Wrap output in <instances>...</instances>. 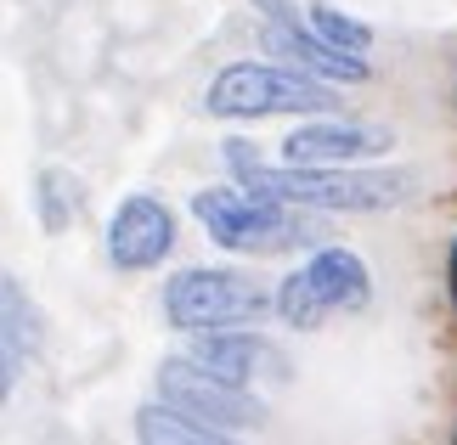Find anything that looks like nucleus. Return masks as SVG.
I'll return each instance as SVG.
<instances>
[{"mask_svg":"<svg viewBox=\"0 0 457 445\" xmlns=\"http://www.w3.org/2000/svg\"><path fill=\"white\" fill-rule=\"evenodd\" d=\"M226 164H232L237 186L266 192V198L300 203V209H339V215H373V209H395L407 198L412 175L407 169H300V164H260L249 141H226Z\"/></svg>","mask_w":457,"mask_h":445,"instance_id":"nucleus-1","label":"nucleus"},{"mask_svg":"<svg viewBox=\"0 0 457 445\" xmlns=\"http://www.w3.org/2000/svg\"><path fill=\"white\" fill-rule=\"evenodd\" d=\"M192 215H198L204 237L243 260L288 254V248H322V226L300 215V203L266 198L249 186H204L192 192Z\"/></svg>","mask_w":457,"mask_h":445,"instance_id":"nucleus-2","label":"nucleus"},{"mask_svg":"<svg viewBox=\"0 0 457 445\" xmlns=\"http://www.w3.org/2000/svg\"><path fill=\"white\" fill-rule=\"evenodd\" d=\"M333 108H339V91L328 79H311L300 68H271V62L220 68L204 96V113H215V119H283V113L328 119Z\"/></svg>","mask_w":457,"mask_h":445,"instance_id":"nucleus-3","label":"nucleus"},{"mask_svg":"<svg viewBox=\"0 0 457 445\" xmlns=\"http://www.w3.org/2000/svg\"><path fill=\"white\" fill-rule=\"evenodd\" d=\"M266 310H277V293L249 271L226 265H192L164 282V316L175 333H220V327H254Z\"/></svg>","mask_w":457,"mask_h":445,"instance_id":"nucleus-4","label":"nucleus"},{"mask_svg":"<svg viewBox=\"0 0 457 445\" xmlns=\"http://www.w3.org/2000/svg\"><path fill=\"white\" fill-rule=\"evenodd\" d=\"M153 383H158V400H170L175 412L198 417L209 429L232 434V429H260L266 423V406L254 400V389H237V383L215 378V372H204L192 355H164Z\"/></svg>","mask_w":457,"mask_h":445,"instance_id":"nucleus-5","label":"nucleus"},{"mask_svg":"<svg viewBox=\"0 0 457 445\" xmlns=\"http://www.w3.org/2000/svg\"><path fill=\"white\" fill-rule=\"evenodd\" d=\"M187 355L198 361L204 372L237 383V389H254V383H283L288 378V361L271 338H260L249 327H220V333H192Z\"/></svg>","mask_w":457,"mask_h":445,"instance_id":"nucleus-6","label":"nucleus"},{"mask_svg":"<svg viewBox=\"0 0 457 445\" xmlns=\"http://www.w3.org/2000/svg\"><path fill=\"white\" fill-rule=\"evenodd\" d=\"M175 248V215L164 198L153 192H130L125 203L113 209V226H108V260L113 271H153L164 265Z\"/></svg>","mask_w":457,"mask_h":445,"instance_id":"nucleus-7","label":"nucleus"},{"mask_svg":"<svg viewBox=\"0 0 457 445\" xmlns=\"http://www.w3.org/2000/svg\"><path fill=\"white\" fill-rule=\"evenodd\" d=\"M390 130L378 124H350V119H316L288 130L283 141V164H300V169H345V164H361V158H378L390 152Z\"/></svg>","mask_w":457,"mask_h":445,"instance_id":"nucleus-8","label":"nucleus"},{"mask_svg":"<svg viewBox=\"0 0 457 445\" xmlns=\"http://www.w3.org/2000/svg\"><path fill=\"white\" fill-rule=\"evenodd\" d=\"M266 51L283 57L288 68H300V74H311V79H328V85H361L373 74L367 57H350V51L328 45L316 29L305 34L300 23H266Z\"/></svg>","mask_w":457,"mask_h":445,"instance_id":"nucleus-9","label":"nucleus"},{"mask_svg":"<svg viewBox=\"0 0 457 445\" xmlns=\"http://www.w3.org/2000/svg\"><path fill=\"white\" fill-rule=\"evenodd\" d=\"M311 282H316V293L328 299V310H361L367 299H373V276H367V265L361 254H350V248H333L322 243L311 254Z\"/></svg>","mask_w":457,"mask_h":445,"instance_id":"nucleus-10","label":"nucleus"},{"mask_svg":"<svg viewBox=\"0 0 457 445\" xmlns=\"http://www.w3.org/2000/svg\"><path fill=\"white\" fill-rule=\"evenodd\" d=\"M0 316H6V333H0V355H6V372H0V389H17V372H23V355H34L40 344V327H34V305L23 293V282L12 271L0 276Z\"/></svg>","mask_w":457,"mask_h":445,"instance_id":"nucleus-11","label":"nucleus"},{"mask_svg":"<svg viewBox=\"0 0 457 445\" xmlns=\"http://www.w3.org/2000/svg\"><path fill=\"white\" fill-rule=\"evenodd\" d=\"M136 445H237L226 429H209V423L175 412L170 400H147L136 412Z\"/></svg>","mask_w":457,"mask_h":445,"instance_id":"nucleus-12","label":"nucleus"},{"mask_svg":"<svg viewBox=\"0 0 457 445\" xmlns=\"http://www.w3.org/2000/svg\"><path fill=\"white\" fill-rule=\"evenodd\" d=\"M34 209H40V226L46 231H68L79 220L85 209V192L68 169H40V181H34Z\"/></svg>","mask_w":457,"mask_h":445,"instance_id":"nucleus-13","label":"nucleus"},{"mask_svg":"<svg viewBox=\"0 0 457 445\" xmlns=\"http://www.w3.org/2000/svg\"><path fill=\"white\" fill-rule=\"evenodd\" d=\"M277 316H283L288 327H300V333L322 327V316H328V299L316 293L311 271H288L283 282H277Z\"/></svg>","mask_w":457,"mask_h":445,"instance_id":"nucleus-14","label":"nucleus"},{"mask_svg":"<svg viewBox=\"0 0 457 445\" xmlns=\"http://www.w3.org/2000/svg\"><path fill=\"white\" fill-rule=\"evenodd\" d=\"M305 23H311L316 34H322L328 45L350 51V57H367V51H373V29L356 23L350 12H333V6H305Z\"/></svg>","mask_w":457,"mask_h":445,"instance_id":"nucleus-15","label":"nucleus"},{"mask_svg":"<svg viewBox=\"0 0 457 445\" xmlns=\"http://www.w3.org/2000/svg\"><path fill=\"white\" fill-rule=\"evenodd\" d=\"M260 12H266V23H300V12L288 6V0H254Z\"/></svg>","mask_w":457,"mask_h":445,"instance_id":"nucleus-16","label":"nucleus"}]
</instances>
